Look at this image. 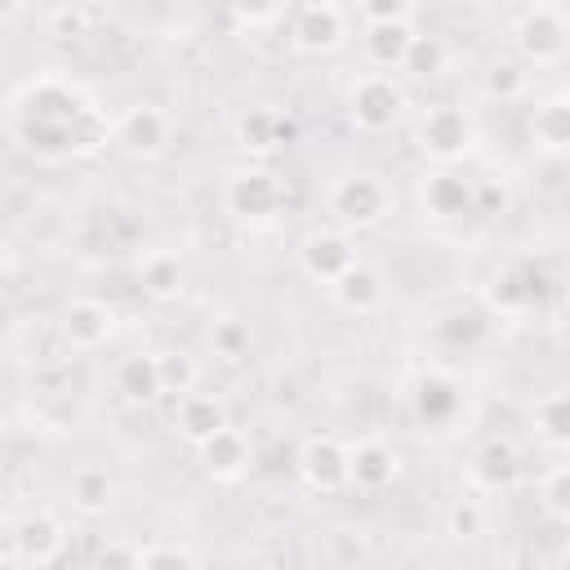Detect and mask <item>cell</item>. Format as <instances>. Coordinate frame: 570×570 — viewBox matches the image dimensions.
I'll use <instances>...</instances> for the list:
<instances>
[{"label":"cell","mask_w":570,"mask_h":570,"mask_svg":"<svg viewBox=\"0 0 570 570\" xmlns=\"http://www.w3.org/2000/svg\"><path fill=\"white\" fill-rule=\"evenodd\" d=\"M552 294V276L543 267V258L534 254H521L512 263H503L490 285H485V312L490 316H530V312H543Z\"/></svg>","instance_id":"1"},{"label":"cell","mask_w":570,"mask_h":570,"mask_svg":"<svg viewBox=\"0 0 570 570\" xmlns=\"http://www.w3.org/2000/svg\"><path fill=\"white\" fill-rule=\"evenodd\" d=\"M414 138H419V151H423L428 160H436V165H454V160H463V156L472 151V142H476V125H472V116H468L463 107H454V102H436V107H428V111L419 116Z\"/></svg>","instance_id":"2"},{"label":"cell","mask_w":570,"mask_h":570,"mask_svg":"<svg viewBox=\"0 0 570 570\" xmlns=\"http://www.w3.org/2000/svg\"><path fill=\"white\" fill-rule=\"evenodd\" d=\"M517 53L525 67H557L566 58V18L557 4H534L512 27Z\"/></svg>","instance_id":"3"},{"label":"cell","mask_w":570,"mask_h":570,"mask_svg":"<svg viewBox=\"0 0 570 570\" xmlns=\"http://www.w3.org/2000/svg\"><path fill=\"white\" fill-rule=\"evenodd\" d=\"M281 200H285V191H281L276 174H267V169H236L223 183V209L236 223H249V227L254 223H272Z\"/></svg>","instance_id":"4"},{"label":"cell","mask_w":570,"mask_h":570,"mask_svg":"<svg viewBox=\"0 0 570 570\" xmlns=\"http://www.w3.org/2000/svg\"><path fill=\"white\" fill-rule=\"evenodd\" d=\"M347 111H352V125L365 129V134H383L401 120L405 111V89L387 76V71H370L352 85V98H347Z\"/></svg>","instance_id":"5"},{"label":"cell","mask_w":570,"mask_h":570,"mask_svg":"<svg viewBox=\"0 0 570 570\" xmlns=\"http://www.w3.org/2000/svg\"><path fill=\"white\" fill-rule=\"evenodd\" d=\"M387 205H392V191L383 187L379 174H347L330 191V209L343 227H374L383 223Z\"/></svg>","instance_id":"6"},{"label":"cell","mask_w":570,"mask_h":570,"mask_svg":"<svg viewBox=\"0 0 570 570\" xmlns=\"http://www.w3.org/2000/svg\"><path fill=\"white\" fill-rule=\"evenodd\" d=\"M410 410L423 428L432 432H445L459 423L463 414V383L445 370H423L414 383H410Z\"/></svg>","instance_id":"7"},{"label":"cell","mask_w":570,"mask_h":570,"mask_svg":"<svg viewBox=\"0 0 570 570\" xmlns=\"http://www.w3.org/2000/svg\"><path fill=\"white\" fill-rule=\"evenodd\" d=\"M111 142L134 160H156L169 147V116L160 107H151V102H134V107H125L116 116Z\"/></svg>","instance_id":"8"},{"label":"cell","mask_w":570,"mask_h":570,"mask_svg":"<svg viewBox=\"0 0 570 570\" xmlns=\"http://www.w3.org/2000/svg\"><path fill=\"white\" fill-rule=\"evenodd\" d=\"M330 298H334L343 312H352V316H370V312H379V307L387 303V281H383L379 267L352 258V263L330 281Z\"/></svg>","instance_id":"9"},{"label":"cell","mask_w":570,"mask_h":570,"mask_svg":"<svg viewBox=\"0 0 570 570\" xmlns=\"http://www.w3.org/2000/svg\"><path fill=\"white\" fill-rule=\"evenodd\" d=\"M62 338L76 352H98L111 334H116V312L102 298H71L62 307Z\"/></svg>","instance_id":"10"},{"label":"cell","mask_w":570,"mask_h":570,"mask_svg":"<svg viewBox=\"0 0 570 570\" xmlns=\"http://www.w3.org/2000/svg\"><path fill=\"white\" fill-rule=\"evenodd\" d=\"M298 472L321 494L343 490L347 485V445L338 436H307L298 450Z\"/></svg>","instance_id":"11"},{"label":"cell","mask_w":570,"mask_h":570,"mask_svg":"<svg viewBox=\"0 0 570 570\" xmlns=\"http://www.w3.org/2000/svg\"><path fill=\"white\" fill-rule=\"evenodd\" d=\"M289 36H294V49H303V53H334L343 45V36H347L343 9H334L325 0H312V4H303L294 13Z\"/></svg>","instance_id":"12"},{"label":"cell","mask_w":570,"mask_h":570,"mask_svg":"<svg viewBox=\"0 0 570 570\" xmlns=\"http://www.w3.org/2000/svg\"><path fill=\"white\" fill-rule=\"evenodd\" d=\"M89 111V98L67 85V80H36L22 94V116L31 120H53V125H76Z\"/></svg>","instance_id":"13"},{"label":"cell","mask_w":570,"mask_h":570,"mask_svg":"<svg viewBox=\"0 0 570 570\" xmlns=\"http://www.w3.org/2000/svg\"><path fill=\"white\" fill-rule=\"evenodd\" d=\"M196 450H200V468H205L214 481H240V476L249 472V463H254L249 436L236 432L232 423H223V428H218L214 436H205Z\"/></svg>","instance_id":"14"},{"label":"cell","mask_w":570,"mask_h":570,"mask_svg":"<svg viewBox=\"0 0 570 570\" xmlns=\"http://www.w3.org/2000/svg\"><path fill=\"white\" fill-rule=\"evenodd\" d=\"M468 472H472V481H476L485 494H503V490H512L517 476H521V450H517L508 436H490V441L476 445Z\"/></svg>","instance_id":"15"},{"label":"cell","mask_w":570,"mask_h":570,"mask_svg":"<svg viewBox=\"0 0 570 570\" xmlns=\"http://www.w3.org/2000/svg\"><path fill=\"white\" fill-rule=\"evenodd\" d=\"M401 472V454L387 441H356L347 445V485L356 490H383Z\"/></svg>","instance_id":"16"},{"label":"cell","mask_w":570,"mask_h":570,"mask_svg":"<svg viewBox=\"0 0 570 570\" xmlns=\"http://www.w3.org/2000/svg\"><path fill=\"white\" fill-rule=\"evenodd\" d=\"M76 125H80V120H76ZM76 125H53V120H31V116H22V120H18V142H22L36 160L58 165V160L85 156V151H80V134H76Z\"/></svg>","instance_id":"17"},{"label":"cell","mask_w":570,"mask_h":570,"mask_svg":"<svg viewBox=\"0 0 570 570\" xmlns=\"http://www.w3.org/2000/svg\"><path fill=\"white\" fill-rule=\"evenodd\" d=\"M419 196H423V209L436 214V218H463V214H472V178L459 174V169H450V165L432 169L423 178Z\"/></svg>","instance_id":"18"},{"label":"cell","mask_w":570,"mask_h":570,"mask_svg":"<svg viewBox=\"0 0 570 570\" xmlns=\"http://www.w3.org/2000/svg\"><path fill=\"white\" fill-rule=\"evenodd\" d=\"M13 552H18V561H36V566H49V561H58L62 557V525L49 517V512H31V517H22L18 525H13Z\"/></svg>","instance_id":"19"},{"label":"cell","mask_w":570,"mask_h":570,"mask_svg":"<svg viewBox=\"0 0 570 570\" xmlns=\"http://www.w3.org/2000/svg\"><path fill=\"white\" fill-rule=\"evenodd\" d=\"M352 258H356V254H352V240H347L343 232H312V236L298 245L303 272H307L312 281H321V285H330Z\"/></svg>","instance_id":"20"},{"label":"cell","mask_w":570,"mask_h":570,"mask_svg":"<svg viewBox=\"0 0 570 570\" xmlns=\"http://www.w3.org/2000/svg\"><path fill=\"white\" fill-rule=\"evenodd\" d=\"M530 142L548 156H561L570 147V98L566 94H552V98H539L534 111H530Z\"/></svg>","instance_id":"21"},{"label":"cell","mask_w":570,"mask_h":570,"mask_svg":"<svg viewBox=\"0 0 570 570\" xmlns=\"http://www.w3.org/2000/svg\"><path fill=\"white\" fill-rule=\"evenodd\" d=\"M174 423H178V432L191 445H200L205 436H214L227 423V405L218 396H209V392H183L178 396V410H174Z\"/></svg>","instance_id":"22"},{"label":"cell","mask_w":570,"mask_h":570,"mask_svg":"<svg viewBox=\"0 0 570 570\" xmlns=\"http://www.w3.org/2000/svg\"><path fill=\"white\" fill-rule=\"evenodd\" d=\"M410 40H414V27H410V18H396V22H365V36H361V45H365V58H370L379 71H392V67H401V62H405V49H410Z\"/></svg>","instance_id":"23"},{"label":"cell","mask_w":570,"mask_h":570,"mask_svg":"<svg viewBox=\"0 0 570 570\" xmlns=\"http://www.w3.org/2000/svg\"><path fill=\"white\" fill-rule=\"evenodd\" d=\"M116 392L129 401V405H151L156 396H165L160 387V361L151 352H134L116 365Z\"/></svg>","instance_id":"24"},{"label":"cell","mask_w":570,"mask_h":570,"mask_svg":"<svg viewBox=\"0 0 570 570\" xmlns=\"http://www.w3.org/2000/svg\"><path fill=\"white\" fill-rule=\"evenodd\" d=\"M236 138H240L245 151H276L281 142L294 138V125L281 111H272V107H249L236 120Z\"/></svg>","instance_id":"25"},{"label":"cell","mask_w":570,"mask_h":570,"mask_svg":"<svg viewBox=\"0 0 570 570\" xmlns=\"http://www.w3.org/2000/svg\"><path fill=\"white\" fill-rule=\"evenodd\" d=\"M111 499H116V481H111L107 468L85 463V468L71 476V508H76L80 517H102V512L111 508Z\"/></svg>","instance_id":"26"},{"label":"cell","mask_w":570,"mask_h":570,"mask_svg":"<svg viewBox=\"0 0 570 570\" xmlns=\"http://www.w3.org/2000/svg\"><path fill=\"white\" fill-rule=\"evenodd\" d=\"M138 281H142V294H147V298L174 303V298L183 294V285H187V272H183L178 254H165V249H160V254H151V258L142 263Z\"/></svg>","instance_id":"27"},{"label":"cell","mask_w":570,"mask_h":570,"mask_svg":"<svg viewBox=\"0 0 570 570\" xmlns=\"http://www.w3.org/2000/svg\"><path fill=\"white\" fill-rule=\"evenodd\" d=\"M534 436L548 450H566L570 445V396L566 392H548L534 401Z\"/></svg>","instance_id":"28"},{"label":"cell","mask_w":570,"mask_h":570,"mask_svg":"<svg viewBox=\"0 0 570 570\" xmlns=\"http://www.w3.org/2000/svg\"><path fill=\"white\" fill-rule=\"evenodd\" d=\"M485 334H490V312H476V307H459L436 321V343L445 347H476Z\"/></svg>","instance_id":"29"},{"label":"cell","mask_w":570,"mask_h":570,"mask_svg":"<svg viewBox=\"0 0 570 570\" xmlns=\"http://www.w3.org/2000/svg\"><path fill=\"white\" fill-rule=\"evenodd\" d=\"M209 347H214V356H223V361H245V356L254 352V330H249V321H240V316L214 321Z\"/></svg>","instance_id":"30"},{"label":"cell","mask_w":570,"mask_h":570,"mask_svg":"<svg viewBox=\"0 0 570 570\" xmlns=\"http://www.w3.org/2000/svg\"><path fill=\"white\" fill-rule=\"evenodd\" d=\"M445 62H450V49H445L441 36H414L410 49H405V62H401V67H405L410 76H419V80H432V76L445 71Z\"/></svg>","instance_id":"31"},{"label":"cell","mask_w":570,"mask_h":570,"mask_svg":"<svg viewBox=\"0 0 570 570\" xmlns=\"http://www.w3.org/2000/svg\"><path fill=\"white\" fill-rule=\"evenodd\" d=\"M525 85H530L525 62H490V67H485V76H481V94H485V98H499V102L521 98V94H525Z\"/></svg>","instance_id":"32"},{"label":"cell","mask_w":570,"mask_h":570,"mask_svg":"<svg viewBox=\"0 0 570 570\" xmlns=\"http://www.w3.org/2000/svg\"><path fill=\"white\" fill-rule=\"evenodd\" d=\"M539 508L552 521H570V468L566 463H552L548 476L539 481Z\"/></svg>","instance_id":"33"},{"label":"cell","mask_w":570,"mask_h":570,"mask_svg":"<svg viewBox=\"0 0 570 570\" xmlns=\"http://www.w3.org/2000/svg\"><path fill=\"white\" fill-rule=\"evenodd\" d=\"M160 361V387L165 392H174V396H183V392H191L196 387V361L187 356V352H160L156 356Z\"/></svg>","instance_id":"34"},{"label":"cell","mask_w":570,"mask_h":570,"mask_svg":"<svg viewBox=\"0 0 570 570\" xmlns=\"http://www.w3.org/2000/svg\"><path fill=\"white\" fill-rule=\"evenodd\" d=\"M445 525L454 539H476V534H485V508L476 499H454Z\"/></svg>","instance_id":"35"},{"label":"cell","mask_w":570,"mask_h":570,"mask_svg":"<svg viewBox=\"0 0 570 570\" xmlns=\"http://www.w3.org/2000/svg\"><path fill=\"white\" fill-rule=\"evenodd\" d=\"M508 209V187L499 178H472V214H503Z\"/></svg>","instance_id":"36"},{"label":"cell","mask_w":570,"mask_h":570,"mask_svg":"<svg viewBox=\"0 0 570 570\" xmlns=\"http://www.w3.org/2000/svg\"><path fill=\"white\" fill-rule=\"evenodd\" d=\"M156 566H200V557L191 552V548H178V543H151V548H142V561H138V570H156Z\"/></svg>","instance_id":"37"},{"label":"cell","mask_w":570,"mask_h":570,"mask_svg":"<svg viewBox=\"0 0 570 570\" xmlns=\"http://www.w3.org/2000/svg\"><path fill=\"white\" fill-rule=\"evenodd\" d=\"M365 22H396V18H410V0H356Z\"/></svg>","instance_id":"38"},{"label":"cell","mask_w":570,"mask_h":570,"mask_svg":"<svg viewBox=\"0 0 570 570\" xmlns=\"http://www.w3.org/2000/svg\"><path fill=\"white\" fill-rule=\"evenodd\" d=\"M98 561H102V566H138V561H142V548H120V543H111V548L98 552Z\"/></svg>","instance_id":"39"},{"label":"cell","mask_w":570,"mask_h":570,"mask_svg":"<svg viewBox=\"0 0 570 570\" xmlns=\"http://www.w3.org/2000/svg\"><path fill=\"white\" fill-rule=\"evenodd\" d=\"M236 9L249 13V18H267V13L276 9V0H236Z\"/></svg>","instance_id":"40"},{"label":"cell","mask_w":570,"mask_h":570,"mask_svg":"<svg viewBox=\"0 0 570 570\" xmlns=\"http://www.w3.org/2000/svg\"><path fill=\"white\" fill-rule=\"evenodd\" d=\"M13 9H18V0H0V27L13 18Z\"/></svg>","instance_id":"41"},{"label":"cell","mask_w":570,"mask_h":570,"mask_svg":"<svg viewBox=\"0 0 570 570\" xmlns=\"http://www.w3.org/2000/svg\"><path fill=\"white\" fill-rule=\"evenodd\" d=\"M325 4H334V9H343V4H356V0H325Z\"/></svg>","instance_id":"42"},{"label":"cell","mask_w":570,"mask_h":570,"mask_svg":"<svg viewBox=\"0 0 570 570\" xmlns=\"http://www.w3.org/2000/svg\"><path fill=\"white\" fill-rule=\"evenodd\" d=\"M534 4H557V0H534Z\"/></svg>","instance_id":"43"},{"label":"cell","mask_w":570,"mask_h":570,"mask_svg":"<svg viewBox=\"0 0 570 570\" xmlns=\"http://www.w3.org/2000/svg\"><path fill=\"white\" fill-rule=\"evenodd\" d=\"M0 521H4V512H0Z\"/></svg>","instance_id":"44"}]
</instances>
